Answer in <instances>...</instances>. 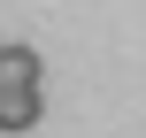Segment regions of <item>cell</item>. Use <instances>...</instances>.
<instances>
[{"instance_id":"6da1fadb","label":"cell","mask_w":146,"mask_h":138,"mask_svg":"<svg viewBox=\"0 0 146 138\" xmlns=\"http://www.w3.org/2000/svg\"><path fill=\"white\" fill-rule=\"evenodd\" d=\"M38 108H46L38 92H0V131H8V138H23L31 123H38Z\"/></svg>"}]
</instances>
